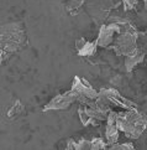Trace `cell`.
<instances>
[{"label":"cell","instance_id":"obj_1","mask_svg":"<svg viewBox=\"0 0 147 150\" xmlns=\"http://www.w3.org/2000/svg\"><path fill=\"white\" fill-rule=\"evenodd\" d=\"M27 37L26 30L22 23H10L5 24L0 29V53L1 63L8 60V57L15 52L24 49Z\"/></svg>","mask_w":147,"mask_h":150},{"label":"cell","instance_id":"obj_2","mask_svg":"<svg viewBox=\"0 0 147 150\" xmlns=\"http://www.w3.org/2000/svg\"><path fill=\"white\" fill-rule=\"evenodd\" d=\"M116 124L119 130L130 139H139L147 129V115L139 108L126 109L124 113H118Z\"/></svg>","mask_w":147,"mask_h":150},{"label":"cell","instance_id":"obj_3","mask_svg":"<svg viewBox=\"0 0 147 150\" xmlns=\"http://www.w3.org/2000/svg\"><path fill=\"white\" fill-rule=\"evenodd\" d=\"M137 37L139 35L136 31H125V33L119 34L115 37L110 49H113L116 55L126 57L139 50Z\"/></svg>","mask_w":147,"mask_h":150},{"label":"cell","instance_id":"obj_4","mask_svg":"<svg viewBox=\"0 0 147 150\" xmlns=\"http://www.w3.org/2000/svg\"><path fill=\"white\" fill-rule=\"evenodd\" d=\"M72 89L77 93V100L80 102L82 105L90 107L94 104L95 99L99 97V92L95 91L92 84L85 78L74 76L72 82Z\"/></svg>","mask_w":147,"mask_h":150},{"label":"cell","instance_id":"obj_5","mask_svg":"<svg viewBox=\"0 0 147 150\" xmlns=\"http://www.w3.org/2000/svg\"><path fill=\"white\" fill-rule=\"evenodd\" d=\"M74 102H77V93L73 89H69L67 92L57 94L55 98H52L43 107L42 112L47 113V112H51V110H63V109H67L69 105H72Z\"/></svg>","mask_w":147,"mask_h":150},{"label":"cell","instance_id":"obj_6","mask_svg":"<svg viewBox=\"0 0 147 150\" xmlns=\"http://www.w3.org/2000/svg\"><path fill=\"white\" fill-rule=\"evenodd\" d=\"M102 94H104L111 103H114L115 105L123 107L125 109H134V108H139V105L135 103V102L130 100L127 98H125L124 96H121V93L119 91L114 89V88H103L99 91Z\"/></svg>","mask_w":147,"mask_h":150},{"label":"cell","instance_id":"obj_7","mask_svg":"<svg viewBox=\"0 0 147 150\" xmlns=\"http://www.w3.org/2000/svg\"><path fill=\"white\" fill-rule=\"evenodd\" d=\"M118 113L116 112H110L106 119V128H105V137H106V143L110 146L116 144L119 140V128L116 124Z\"/></svg>","mask_w":147,"mask_h":150},{"label":"cell","instance_id":"obj_8","mask_svg":"<svg viewBox=\"0 0 147 150\" xmlns=\"http://www.w3.org/2000/svg\"><path fill=\"white\" fill-rule=\"evenodd\" d=\"M76 49L78 51V55L83 57H92L97 53L98 44L95 41H87L84 39H79L76 41Z\"/></svg>","mask_w":147,"mask_h":150},{"label":"cell","instance_id":"obj_9","mask_svg":"<svg viewBox=\"0 0 147 150\" xmlns=\"http://www.w3.org/2000/svg\"><path fill=\"white\" fill-rule=\"evenodd\" d=\"M145 55H146L145 51L139 49L137 51H135L134 53H131V55L126 56L125 57V68H126V71L131 72L136 66L140 65V63L144 61Z\"/></svg>","mask_w":147,"mask_h":150},{"label":"cell","instance_id":"obj_10","mask_svg":"<svg viewBox=\"0 0 147 150\" xmlns=\"http://www.w3.org/2000/svg\"><path fill=\"white\" fill-rule=\"evenodd\" d=\"M66 149H72V150H92V142L85 140V139H80V140H73L69 139L67 142V146Z\"/></svg>","mask_w":147,"mask_h":150},{"label":"cell","instance_id":"obj_11","mask_svg":"<svg viewBox=\"0 0 147 150\" xmlns=\"http://www.w3.org/2000/svg\"><path fill=\"white\" fill-rule=\"evenodd\" d=\"M24 113V105H22V103H21L20 100H16L15 103L13 104V107L9 109V112H8V117L10 118V119H15L16 117H19V115H21Z\"/></svg>","mask_w":147,"mask_h":150},{"label":"cell","instance_id":"obj_12","mask_svg":"<svg viewBox=\"0 0 147 150\" xmlns=\"http://www.w3.org/2000/svg\"><path fill=\"white\" fill-rule=\"evenodd\" d=\"M78 114H79V119H80L82 124H83L84 127L93 124L92 118H90V115L88 114V112H87V109H85V107H84V105L79 107V109H78Z\"/></svg>","mask_w":147,"mask_h":150},{"label":"cell","instance_id":"obj_13","mask_svg":"<svg viewBox=\"0 0 147 150\" xmlns=\"http://www.w3.org/2000/svg\"><path fill=\"white\" fill-rule=\"evenodd\" d=\"M106 144L102 138H94L92 140V149L93 150H102V149H106Z\"/></svg>","mask_w":147,"mask_h":150},{"label":"cell","instance_id":"obj_14","mask_svg":"<svg viewBox=\"0 0 147 150\" xmlns=\"http://www.w3.org/2000/svg\"><path fill=\"white\" fill-rule=\"evenodd\" d=\"M111 150H134L135 146L132 143H121V144H114V145L110 146Z\"/></svg>","mask_w":147,"mask_h":150},{"label":"cell","instance_id":"obj_15","mask_svg":"<svg viewBox=\"0 0 147 150\" xmlns=\"http://www.w3.org/2000/svg\"><path fill=\"white\" fill-rule=\"evenodd\" d=\"M121 1H123L124 10H125V11H129V10H132V9L136 8L139 0H121Z\"/></svg>","mask_w":147,"mask_h":150},{"label":"cell","instance_id":"obj_16","mask_svg":"<svg viewBox=\"0 0 147 150\" xmlns=\"http://www.w3.org/2000/svg\"><path fill=\"white\" fill-rule=\"evenodd\" d=\"M68 1H69V4L72 5V8L68 9V10H69V11H71L73 15H76L74 13L84 4V0H68Z\"/></svg>","mask_w":147,"mask_h":150},{"label":"cell","instance_id":"obj_17","mask_svg":"<svg viewBox=\"0 0 147 150\" xmlns=\"http://www.w3.org/2000/svg\"><path fill=\"white\" fill-rule=\"evenodd\" d=\"M144 3H145V9L147 10V0H144Z\"/></svg>","mask_w":147,"mask_h":150}]
</instances>
